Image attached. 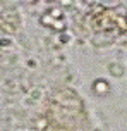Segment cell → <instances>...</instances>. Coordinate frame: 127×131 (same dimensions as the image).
Returning <instances> with one entry per match:
<instances>
[{"label": "cell", "mask_w": 127, "mask_h": 131, "mask_svg": "<svg viewBox=\"0 0 127 131\" xmlns=\"http://www.w3.org/2000/svg\"><path fill=\"white\" fill-rule=\"evenodd\" d=\"M60 40H62V43H67V41H69V36H67V35H62Z\"/></svg>", "instance_id": "2"}, {"label": "cell", "mask_w": 127, "mask_h": 131, "mask_svg": "<svg viewBox=\"0 0 127 131\" xmlns=\"http://www.w3.org/2000/svg\"><path fill=\"white\" fill-rule=\"evenodd\" d=\"M108 71H110V74H114L115 78H120V76H124V67H122L120 64H110Z\"/></svg>", "instance_id": "1"}]
</instances>
